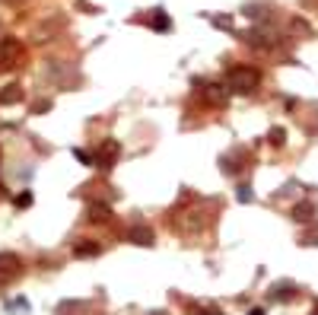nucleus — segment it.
Instances as JSON below:
<instances>
[{"label":"nucleus","instance_id":"1","mask_svg":"<svg viewBox=\"0 0 318 315\" xmlns=\"http://www.w3.org/2000/svg\"><path fill=\"white\" fill-rule=\"evenodd\" d=\"M131 242H134V245H153V233H150V229H131Z\"/></svg>","mask_w":318,"mask_h":315},{"label":"nucleus","instance_id":"2","mask_svg":"<svg viewBox=\"0 0 318 315\" xmlns=\"http://www.w3.org/2000/svg\"><path fill=\"white\" fill-rule=\"evenodd\" d=\"M16 264H19V258L10 255V252H0V271H13Z\"/></svg>","mask_w":318,"mask_h":315},{"label":"nucleus","instance_id":"3","mask_svg":"<svg viewBox=\"0 0 318 315\" xmlns=\"http://www.w3.org/2000/svg\"><path fill=\"white\" fill-rule=\"evenodd\" d=\"M76 258H86V255H99V245H76L74 248Z\"/></svg>","mask_w":318,"mask_h":315},{"label":"nucleus","instance_id":"4","mask_svg":"<svg viewBox=\"0 0 318 315\" xmlns=\"http://www.w3.org/2000/svg\"><path fill=\"white\" fill-rule=\"evenodd\" d=\"M29 204H32V191H22V195H16V207H19V210H26Z\"/></svg>","mask_w":318,"mask_h":315},{"label":"nucleus","instance_id":"5","mask_svg":"<svg viewBox=\"0 0 318 315\" xmlns=\"http://www.w3.org/2000/svg\"><path fill=\"white\" fill-rule=\"evenodd\" d=\"M74 156L80 159V166H95V159H93L89 153H83V150H74Z\"/></svg>","mask_w":318,"mask_h":315},{"label":"nucleus","instance_id":"6","mask_svg":"<svg viewBox=\"0 0 318 315\" xmlns=\"http://www.w3.org/2000/svg\"><path fill=\"white\" fill-rule=\"evenodd\" d=\"M309 204H299V207H296V214H293V217H296V220H309Z\"/></svg>","mask_w":318,"mask_h":315},{"label":"nucleus","instance_id":"7","mask_svg":"<svg viewBox=\"0 0 318 315\" xmlns=\"http://www.w3.org/2000/svg\"><path fill=\"white\" fill-rule=\"evenodd\" d=\"M271 143H277V147L283 143V128H274L271 131Z\"/></svg>","mask_w":318,"mask_h":315},{"label":"nucleus","instance_id":"8","mask_svg":"<svg viewBox=\"0 0 318 315\" xmlns=\"http://www.w3.org/2000/svg\"><path fill=\"white\" fill-rule=\"evenodd\" d=\"M0 99H3V102H16V99H19V89H7Z\"/></svg>","mask_w":318,"mask_h":315},{"label":"nucleus","instance_id":"9","mask_svg":"<svg viewBox=\"0 0 318 315\" xmlns=\"http://www.w3.org/2000/svg\"><path fill=\"white\" fill-rule=\"evenodd\" d=\"M239 201H242V204H251V191H248V185H242V191H239Z\"/></svg>","mask_w":318,"mask_h":315},{"label":"nucleus","instance_id":"10","mask_svg":"<svg viewBox=\"0 0 318 315\" xmlns=\"http://www.w3.org/2000/svg\"><path fill=\"white\" fill-rule=\"evenodd\" d=\"M248 315H264V309H251V312Z\"/></svg>","mask_w":318,"mask_h":315}]
</instances>
